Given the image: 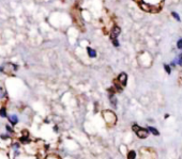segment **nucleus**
Masks as SVG:
<instances>
[{"instance_id":"6","label":"nucleus","mask_w":182,"mask_h":159,"mask_svg":"<svg viewBox=\"0 0 182 159\" xmlns=\"http://www.w3.org/2000/svg\"><path fill=\"white\" fill-rule=\"evenodd\" d=\"M135 135H136V137H137L138 139L145 140V139H147L150 136V132L149 130L147 129V127H140V128L135 132Z\"/></svg>"},{"instance_id":"3","label":"nucleus","mask_w":182,"mask_h":159,"mask_svg":"<svg viewBox=\"0 0 182 159\" xmlns=\"http://www.w3.org/2000/svg\"><path fill=\"white\" fill-rule=\"evenodd\" d=\"M107 93H108V100H109V104L111 105L113 109H117L118 107V98H117V95H116V90H115V88L111 86V88H109L107 89Z\"/></svg>"},{"instance_id":"13","label":"nucleus","mask_w":182,"mask_h":159,"mask_svg":"<svg viewBox=\"0 0 182 159\" xmlns=\"http://www.w3.org/2000/svg\"><path fill=\"white\" fill-rule=\"evenodd\" d=\"M163 69H164V71L166 72L167 75H170V74L173 73V67L170 66L169 63H164L163 64Z\"/></svg>"},{"instance_id":"20","label":"nucleus","mask_w":182,"mask_h":159,"mask_svg":"<svg viewBox=\"0 0 182 159\" xmlns=\"http://www.w3.org/2000/svg\"><path fill=\"white\" fill-rule=\"evenodd\" d=\"M140 125H138L137 123H134V124H132V131H133L134 134H135V132H136V131L138 130V129H139V128H140Z\"/></svg>"},{"instance_id":"25","label":"nucleus","mask_w":182,"mask_h":159,"mask_svg":"<svg viewBox=\"0 0 182 159\" xmlns=\"http://www.w3.org/2000/svg\"><path fill=\"white\" fill-rule=\"evenodd\" d=\"M169 116H170L169 114H168V113H166L165 115H164V118H165V120H166V118H169Z\"/></svg>"},{"instance_id":"5","label":"nucleus","mask_w":182,"mask_h":159,"mask_svg":"<svg viewBox=\"0 0 182 159\" xmlns=\"http://www.w3.org/2000/svg\"><path fill=\"white\" fill-rule=\"evenodd\" d=\"M120 34H121V27H119L118 25H113L109 30V39H118Z\"/></svg>"},{"instance_id":"9","label":"nucleus","mask_w":182,"mask_h":159,"mask_svg":"<svg viewBox=\"0 0 182 159\" xmlns=\"http://www.w3.org/2000/svg\"><path fill=\"white\" fill-rule=\"evenodd\" d=\"M147 129L149 130L150 135L154 136V137H158V136L161 135V132L158 131V129L155 126H151V125H148V126H147Z\"/></svg>"},{"instance_id":"8","label":"nucleus","mask_w":182,"mask_h":159,"mask_svg":"<svg viewBox=\"0 0 182 159\" xmlns=\"http://www.w3.org/2000/svg\"><path fill=\"white\" fill-rule=\"evenodd\" d=\"M8 121L9 123L12 125L13 127H15L18 124L19 122V120H18V116H17L16 114H11V115H9L8 116Z\"/></svg>"},{"instance_id":"11","label":"nucleus","mask_w":182,"mask_h":159,"mask_svg":"<svg viewBox=\"0 0 182 159\" xmlns=\"http://www.w3.org/2000/svg\"><path fill=\"white\" fill-rule=\"evenodd\" d=\"M18 141H19L21 144L26 145V144H29V143L31 142V139H30V137H29L28 135H27V136H21V137H19Z\"/></svg>"},{"instance_id":"17","label":"nucleus","mask_w":182,"mask_h":159,"mask_svg":"<svg viewBox=\"0 0 182 159\" xmlns=\"http://www.w3.org/2000/svg\"><path fill=\"white\" fill-rule=\"evenodd\" d=\"M110 42H111L113 47H116V48H119V47H120V42H119L118 39H110Z\"/></svg>"},{"instance_id":"26","label":"nucleus","mask_w":182,"mask_h":159,"mask_svg":"<svg viewBox=\"0 0 182 159\" xmlns=\"http://www.w3.org/2000/svg\"><path fill=\"white\" fill-rule=\"evenodd\" d=\"M180 53H181V55H182V50H181V51H180Z\"/></svg>"},{"instance_id":"19","label":"nucleus","mask_w":182,"mask_h":159,"mask_svg":"<svg viewBox=\"0 0 182 159\" xmlns=\"http://www.w3.org/2000/svg\"><path fill=\"white\" fill-rule=\"evenodd\" d=\"M176 48L178 49L179 51H181L182 50V37L178 39V41H177V43H176Z\"/></svg>"},{"instance_id":"16","label":"nucleus","mask_w":182,"mask_h":159,"mask_svg":"<svg viewBox=\"0 0 182 159\" xmlns=\"http://www.w3.org/2000/svg\"><path fill=\"white\" fill-rule=\"evenodd\" d=\"M5 130L8 131L9 135H12V134L15 132V131H14V128H13V126L11 124H5Z\"/></svg>"},{"instance_id":"4","label":"nucleus","mask_w":182,"mask_h":159,"mask_svg":"<svg viewBox=\"0 0 182 159\" xmlns=\"http://www.w3.org/2000/svg\"><path fill=\"white\" fill-rule=\"evenodd\" d=\"M116 80H117L120 84H121L123 88H126L128 86V81H129V76L126 72H121V73L118 74V76L116 77Z\"/></svg>"},{"instance_id":"23","label":"nucleus","mask_w":182,"mask_h":159,"mask_svg":"<svg viewBox=\"0 0 182 159\" xmlns=\"http://www.w3.org/2000/svg\"><path fill=\"white\" fill-rule=\"evenodd\" d=\"M169 64H170V66H171L173 69H175V67H177V66H178V65H177V63H176V61H175V60H173V61L170 62Z\"/></svg>"},{"instance_id":"1","label":"nucleus","mask_w":182,"mask_h":159,"mask_svg":"<svg viewBox=\"0 0 182 159\" xmlns=\"http://www.w3.org/2000/svg\"><path fill=\"white\" fill-rule=\"evenodd\" d=\"M102 116L104 118V122L109 127L115 126L117 123V115L113 110H104L102 111Z\"/></svg>"},{"instance_id":"24","label":"nucleus","mask_w":182,"mask_h":159,"mask_svg":"<svg viewBox=\"0 0 182 159\" xmlns=\"http://www.w3.org/2000/svg\"><path fill=\"white\" fill-rule=\"evenodd\" d=\"M54 131H55V132H58V131H59V127L57 126V125L54 126Z\"/></svg>"},{"instance_id":"7","label":"nucleus","mask_w":182,"mask_h":159,"mask_svg":"<svg viewBox=\"0 0 182 159\" xmlns=\"http://www.w3.org/2000/svg\"><path fill=\"white\" fill-rule=\"evenodd\" d=\"M86 53H87V56L90 58V59H95L97 57V51L94 48L90 47V46H87L86 47Z\"/></svg>"},{"instance_id":"18","label":"nucleus","mask_w":182,"mask_h":159,"mask_svg":"<svg viewBox=\"0 0 182 159\" xmlns=\"http://www.w3.org/2000/svg\"><path fill=\"white\" fill-rule=\"evenodd\" d=\"M5 97H7V91L0 86V99H3Z\"/></svg>"},{"instance_id":"10","label":"nucleus","mask_w":182,"mask_h":159,"mask_svg":"<svg viewBox=\"0 0 182 159\" xmlns=\"http://www.w3.org/2000/svg\"><path fill=\"white\" fill-rule=\"evenodd\" d=\"M137 156H138V154L135 150H129L126 155V159H137Z\"/></svg>"},{"instance_id":"12","label":"nucleus","mask_w":182,"mask_h":159,"mask_svg":"<svg viewBox=\"0 0 182 159\" xmlns=\"http://www.w3.org/2000/svg\"><path fill=\"white\" fill-rule=\"evenodd\" d=\"M8 111H7V107L3 106V107H1L0 108V118H8Z\"/></svg>"},{"instance_id":"22","label":"nucleus","mask_w":182,"mask_h":159,"mask_svg":"<svg viewBox=\"0 0 182 159\" xmlns=\"http://www.w3.org/2000/svg\"><path fill=\"white\" fill-rule=\"evenodd\" d=\"M0 139L1 140H9L10 139V135L9 134H3V135L0 136Z\"/></svg>"},{"instance_id":"21","label":"nucleus","mask_w":182,"mask_h":159,"mask_svg":"<svg viewBox=\"0 0 182 159\" xmlns=\"http://www.w3.org/2000/svg\"><path fill=\"white\" fill-rule=\"evenodd\" d=\"M128 151H129V148L126 146V145H121L120 146V152L122 153V155H126V153H128Z\"/></svg>"},{"instance_id":"15","label":"nucleus","mask_w":182,"mask_h":159,"mask_svg":"<svg viewBox=\"0 0 182 159\" xmlns=\"http://www.w3.org/2000/svg\"><path fill=\"white\" fill-rule=\"evenodd\" d=\"M175 61H176V63H177V65L180 66V67H182V55L181 53H179L177 57L174 59Z\"/></svg>"},{"instance_id":"14","label":"nucleus","mask_w":182,"mask_h":159,"mask_svg":"<svg viewBox=\"0 0 182 159\" xmlns=\"http://www.w3.org/2000/svg\"><path fill=\"white\" fill-rule=\"evenodd\" d=\"M170 15H171V17L174 18L175 21H177L178 23H180L181 21V16L179 15L178 12H176V11H171V13H170Z\"/></svg>"},{"instance_id":"2","label":"nucleus","mask_w":182,"mask_h":159,"mask_svg":"<svg viewBox=\"0 0 182 159\" xmlns=\"http://www.w3.org/2000/svg\"><path fill=\"white\" fill-rule=\"evenodd\" d=\"M155 157H156L155 152L151 148L142 147L139 150V158L140 159H155Z\"/></svg>"}]
</instances>
